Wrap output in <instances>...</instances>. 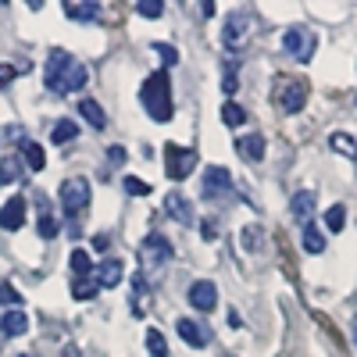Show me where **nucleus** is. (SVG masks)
I'll list each match as a JSON object with an SVG mask.
<instances>
[{"label":"nucleus","instance_id":"3","mask_svg":"<svg viewBox=\"0 0 357 357\" xmlns=\"http://www.w3.org/2000/svg\"><path fill=\"white\" fill-rule=\"evenodd\" d=\"M172 257H175V247L165 240L161 232H151L143 240V247H139V261H143V275H151V279H161L165 275V268L172 264Z\"/></svg>","mask_w":357,"mask_h":357},{"label":"nucleus","instance_id":"37","mask_svg":"<svg viewBox=\"0 0 357 357\" xmlns=\"http://www.w3.org/2000/svg\"><path fill=\"white\" fill-rule=\"evenodd\" d=\"M222 89H225L229 97L236 93V68H229V72H225V79H222Z\"/></svg>","mask_w":357,"mask_h":357},{"label":"nucleus","instance_id":"23","mask_svg":"<svg viewBox=\"0 0 357 357\" xmlns=\"http://www.w3.org/2000/svg\"><path fill=\"white\" fill-rule=\"evenodd\" d=\"M79 136V126L75 122H68V118H61V122H54V129H50V139L61 146V143H72Z\"/></svg>","mask_w":357,"mask_h":357},{"label":"nucleus","instance_id":"40","mask_svg":"<svg viewBox=\"0 0 357 357\" xmlns=\"http://www.w3.org/2000/svg\"><path fill=\"white\" fill-rule=\"evenodd\" d=\"M354 343H357V318H354Z\"/></svg>","mask_w":357,"mask_h":357},{"label":"nucleus","instance_id":"4","mask_svg":"<svg viewBox=\"0 0 357 357\" xmlns=\"http://www.w3.org/2000/svg\"><path fill=\"white\" fill-rule=\"evenodd\" d=\"M254 29H257V15H254L250 8L232 11L229 22H225V29H222V43H225V50H243Z\"/></svg>","mask_w":357,"mask_h":357},{"label":"nucleus","instance_id":"33","mask_svg":"<svg viewBox=\"0 0 357 357\" xmlns=\"http://www.w3.org/2000/svg\"><path fill=\"white\" fill-rule=\"evenodd\" d=\"M0 304H22V293L15 289V286H8V282H0Z\"/></svg>","mask_w":357,"mask_h":357},{"label":"nucleus","instance_id":"6","mask_svg":"<svg viewBox=\"0 0 357 357\" xmlns=\"http://www.w3.org/2000/svg\"><path fill=\"white\" fill-rule=\"evenodd\" d=\"M282 50L293 57V61L307 65L311 57H314V50H318V40H314L311 29H304V25H293V29H286V33H282Z\"/></svg>","mask_w":357,"mask_h":357},{"label":"nucleus","instance_id":"41","mask_svg":"<svg viewBox=\"0 0 357 357\" xmlns=\"http://www.w3.org/2000/svg\"><path fill=\"white\" fill-rule=\"evenodd\" d=\"M18 357H40V354H18Z\"/></svg>","mask_w":357,"mask_h":357},{"label":"nucleus","instance_id":"11","mask_svg":"<svg viewBox=\"0 0 357 357\" xmlns=\"http://www.w3.org/2000/svg\"><path fill=\"white\" fill-rule=\"evenodd\" d=\"M175 333L183 336L190 347H197V350H204L207 343H211V329H207L204 321H197V318H178L175 321Z\"/></svg>","mask_w":357,"mask_h":357},{"label":"nucleus","instance_id":"42","mask_svg":"<svg viewBox=\"0 0 357 357\" xmlns=\"http://www.w3.org/2000/svg\"><path fill=\"white\" fill-rule=\"evenodd\" d=\"M225 357H232V354H225Z\"/></svg>","mask_w":357,"mask_h":357},{"label":"nucleus","instance_id":"21","mask_svg":"<svg viewBox=\"0 0 357 357\" xmlns=\"http://www.w3.org/2000/svg\"><path fill=\"white\" fill-rule=\"evenodd\" d=\"M329 146H333L336 154L357 161V136H350V132H333V136H329Z\"/></svg>","mask_w":357,"mask_h":357},{"label":"nucleus","instance_id":"20","mask_svg":"<svg viewBox=\"0 0 357 357\" xmlns=\"http://www.w3.org/2000/svg\"><path fill=\"white\" fill-rule=\"evenodd\" d=\"M22 165H25L29 172H43V168H47L43 146H40V143H22Z\"/></svg>","mask_w":357,"mask_h":357},{"label":"nucleus","instance_id":"34","mask_svg":"<svg viewBox=\"0 0 357 357\" xmlns=\"http://www.w3.org/2000/svg\"><path fill=\"white\" fill-rule=\"evenodd\" d=\"M40 236H43V240H54V236H57V222L50 215H40Z\"/></svg>","mask_w":357,"mask_h":357},{"label":"nucleus","instance_id":"2","mask_svg":"<svg viewBox=\"0 0 357 357\" xmlns=\"http://www.w3.org/2000/svg\"><path fill=\"white\" fill-rule=\"evenodd\" d=\"M139 100H143L146 114H151L154 122H168L172 111H175V104H172V79H168V68L154 72L151 79L143 82V89H139Z\"/></svg>","mask_w":357,"mask_h":357},{"label":"nucleus","instance_id":"39","mask_svg":"<svg viewBox=\"0 0 357 357\" xmlns=\"http://www.w3.org/2000/svg\"><path fill=\"white\" fill-rule=\"evenodd\" d=\"M93 247L97 250H107V236H93Z\"/></svg>","mask_w":357,"mask_h":357},{"label":"nucleus","instance_id":"22","mask_svg":"<svg viewBox=\"0 0 357 357\" xmlns=\"http://www.w3.org/2000/svg\"><path fill=\"white\" fill-rule=\"evenodd\" d=\"M18 178H22V158L4 154L0 158V183H18Z\"/></svg>","mask_w":357,"mask_h":357},{"label":"nucleus","instance_id":"19","mask_svg":"<svg viewBox=\"0 0 357 357\" xmlns=\"http://www.w3.org/2000/svg\"><path fill=\"white\" fill-rule=\"evenodd\" d=\"M29 329V318L22 314V311H8L4 318H0V336L4 340H15V336H22Z\"/></svg>","mask_w":357,"mask_h":357},{"label":"nucleus","instance_id":"1","mask_svg":"<svg viewBox=\"0 0 357 357\" xmlns=\"http://www.w3.org/2000/svg\"><path fill=\"white\" fill-rule=\"evenodd\" d=\"M89 79V72L75 61V57L61 47H54L50 57H47V72H43V82L50 93H75V89H82Z\"/></svg>","mask_w":357,"mask_h":357},{"label":"nucleus","instance_id":"25","mask_svg":"<svg viewBox=\"0 0 357 357\" xmlns=\"http://www.w3.org/2000/svg\"><path fill=\"white\" fill-rule=\"evenodd\" d=\"M343 225H347V207L333 204L329 211H325V229H329V232H343Z\"/></svg>","mask_w":357,"mask_h":357},{"label":"nucleus","instance_id":"16","mask_svg":"<svg viewBox=\"0 0 357 357\" xmlns=\"http://www.w3.org/2000/svg\"><path fill=\"white\" fill-rule=\"evenodd\" d=\"M61 8H65V15L72 22H93L100 15V4H93V0H89V4H86V0H65Z\"/></svg>","mask_w":357,"mask_h":357},{"label":"nucleus","instance_id":"13","mask_svg":"<svg viewBox=\"0 0 357 357\" xmlns=\"http://www.w3.org/2000/svg\"><path fill=\"white\" fill-rule=\"evenodd\" d=\"M165 211L178 222V225H197V215H193V204L183 197V193H168L165 200Z\"/></svg>","mask_w":357,"mask_h":357},{"label":"nucleus","instance_id":"7","mask_svg":"<svg viewBox=\"0 0 357 357\" xmlns=\"http://www.w3.org/2000/svg\"><path fill=\"white\" fill-rule=\"evenodd\" d=\"M193 168H197V151L193 146H175V143L165 146V172H168V178L183 183Z\"/></svg>","mask_w":357,"mask_h":357},{"label":"nucleus","instance_id":"5","mask_svg":"<svg viewBox=\"0 0 357 357\" xmlns=\"http://www.w3.org/2000/svg\"><path fill=\"white\" fill-rule=\"evenodd\" d=\"M275 104L286 114L304 111V104H307V82L301 75H279L275 79Z\"/></svg>","mask_w":357,"mask_h":357},{"label":"nucleus","instance_id":"9","mask_svg":"<svg viewBox=\"0 0 357 357\" xmlns=\"http://www.w3.org/2000/svg\"><path fill=\"white\" fill-rule=\"evenodd\" d=\"M222 197H232V175H229V168H222V165L204 168V200H222Z\"/></svg>","mask_w":357,"mask_h":357},{"label":"nucleus","instance_id":"27","mask_svg":"<svg viewBox=\"0 0 357 357\" xmlns=\"http://www.w3.org/2000/svg\"><path fill=\"white\" fill-rule=\"evenodd\" d=\"M72 272H75V279H86L93 272V261H89L86 250H72Z\"/></svg>","mask_w":357,"mask_h":357},{"label":"nucleus","instance_id":"35","mask_svg":"<svg viewBox=\"0 0 357 357\" xmlns=\"http://www.w3.org/2000/svg\"><path fill=\"white\" fill-rule=\"evenodd\" d=\"M154 50H158V54H161V61H165V65H168V68H172V65H175V61H178V54H175V50H172V47H165V43H154Z\"/></svg>","mask_w":357,"mask_h":357},{"label":"nucleus","instance_id":"14","mask_svg":"<svg viewBox=\"0 0 357 357\" xmlns=\"http://www.w3.org/2000/svg\"><path fill=\"white\" fill-rule=\"evenodd\" d=\"M25 225V200L22 197H11L4 204V211H0V229H8V232H18Z\"/></svg>","mask_w":357,"mask_h":357},{"label":"nucleus","instance_id":"29","mask_svg":"<svg viewBox=\"0 0 357 357\" xmlns=\"http://www.w3.org/2000/svg\"><path fill=\"white\" fill-rule=\"evenodd\" d=\"M146 350H151L154 357H168V343L158 329H146Z\"/></svg>","mask_w":357,"mask_h":357},{"label":"nucleus","instance_id":"30","mask_svg":"<svg viewBox=\"0 0 357 357\" xmlns=\"http://www.w3.org/2000/svg\"><path fill=\"white\" fill-rule=\"evenodd\" d=\"M240 240H243V250H257L261 240H264V232H261V225H247V229L240 232Z\"/></svg>","mask_w":357,"mask_h":357},{"label":"nucleus","instance_id":"10","mask_svg":"<svg viewBox=\"0 0 357 357\" xmlns=\"http://www.w3.org/2000/svg\"><path fill=\"white\" fill-rule=\"evenodd\" d=\"M190 304H193L200 314H211V311L218 307V286H215L211 279H197V282L190 286Z\"/></svg>","mask_w":357,"mask_h":357},{"label":"nucleus","instance_id":"28","mask_svg":"<svg viewBox=\"0 0 357 357\" xmlns=\"http://www.w3.org/2000/svg\"><path fill=\"white\" fill-rule=\"evenodd\" d=\"M97 282L93 279H75L72 282V293H75V301H93V296H97Z\"/></svg>","mask_w":357,"mask_h":357},{"label":"nucleus","instance_id":"38","mask_svg":"<svg viewBox=\"0 0 357 357\" xmlns=\"http://www.w3.org/2000/svg\"><path fill=\"white\" fill-rule=\"evenodd\" d=\"M18 75V68H11V65H4V68H0V82H11Z\"/></svg>","mask_w":357,"mask_h":357},{"label":"nucleus","instance_id":"8","mask_svg":"<svg viewBox=\"0 0 357 357\" xmlns=\"http://www.w3.org/2000/svg\"><path fill=\"white\" fill-rule=\"evenodd\" d=\"M57 197H61V207H65V215H79L82 207H89V183L86 178H65L61 190H57Z\"/></svg>","mask_w":357,"mask_h":357},{"label":"nucleus","instance_id":"36","mask_svg":"<svg viewBox=\"0 0 357 357\" xmlns=\"http://www.w3.org/2000/svg\"><path fill=\"white\" fill-rule=\"evenodd\" d=\"M107 161H111V165H126V146H118V143L107 146Z\"/></svg>","mask_w":357,"mask_h":357},{"label":"nucleus","instance_id":"18","mask_svg":"<svg viewBox=\"0 0 357 357\" xmlns=\"http://www.w3.org/2000/svg\"><path fill=\"white\" fill-rule=\"evenodd\" d=\"M79 114H82L93 129H107V114H104V107H100L93 97H82V100H79Z\"/></svg>","mask_w":357,"mask_h":357},{"label":"nucleus","instance_id":"32","mask_svg":"<svg viewBox=\"0 0 357 357\" xmlns=\"http://www.w3.org/2000/svg\"><path fill=\"white\" fill-rule=\"evenodd\" d=\"M136 11H139L143 18H161V15H165V4H161V0H139Z\"/></svg>","mask_w":357,"mask_h":357},{"label":"nucleus","instance_id":"31","mask_svg":"<svg viewBox=\"0 0 357 357\" xmlns=\"http://www.w3.org/2000/svg\"><path fill=\"white\" fill-rule=\"evenodd\" d=\"M122 186H126L129 197H146V193H151V183H143V178H136V175H126Z\"/></svg>","mask_w":357,"mask_h":357},{"label":"nucleus","instance_id":"24","mask_svg":"<svg viewBox=\"0 0 357 357\" xmlns=\"http://www.w3.org/2000/svg\"><path fill=\"white\" fill-rule=\"evenodd\" d=\"M304 250H307V254H321V250H325V236H321V229L311 225V222L304 225Z\"/></svg>","mask_w":357,"mask_h":357},{"label":"nucleus","instance_id":"15","mask_svg":"<svg viewBox=\"0 0 357 357\" xmlns=\"http://www.w3.org/2000/svg\"><path fill=\"white\" fill-rule=\"evenodd\" d=\"M314 207H318L314 190H301V193H293V200H289V215H293L296 222H307Z\"/></svg>","mask_w":357,"mask_h":357},{"label":"nucleus","instance_id":"26","mask_svg":"<svg viewBox=\"0 0 357 357\" xmlns=\"http://www.w3.org/2000/svg\"><path fill=\"white\" fill-rule=\"evenodd\" d=\"M222 122H225V126H243V122H247V111L236 104V100H225V104H222Z\"/></svg>","mask_w":357,"mask_h":357},{"label":"nucleus","instance_id":"17","mask_svg":"<svg viewBox=\"0 0 357 357\" xmlns=\"http://www.w3.org/2000/svg\"><path fill=\"white\" fill-rule=\"evenodd\" d=\"M236 151H240L247 161H261V158H264V136H261V132L240 136V139H236Z\"/></svg>","mask_w":357,"mask_h":357},{"label":"nucleus","instance_id":"12","mask_svg":"<svg viewBox=\"0 0 357 357\" xmlns=\"http://www.w3.org/2000/svg\"><path fill=\"white\" fill-rule=\"evenodd\" d=\"M93 272H97V279H93V282H97L100 289H114L118 282L126 279V264L118 261V257H104V261L93 268Z\"/></svg>","mask_w":357,"mask_h":357}]
</instances>
